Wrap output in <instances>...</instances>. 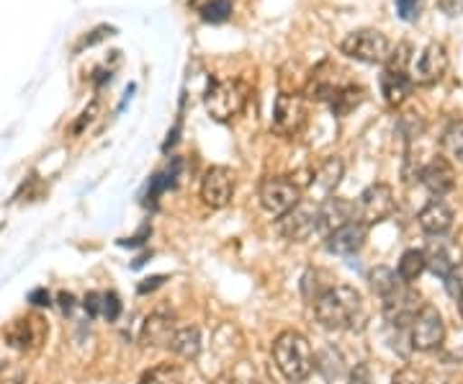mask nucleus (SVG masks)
Returning <instances> with one entry per match:
<instances>
[{
    "instance_id": "1",
    "label": "nucleus",
    "mask_w": 463,
    "mask_h": 384,
    "mask_svg": "<svg viewBox=\"0 0 463 384\" xmlns=\"http://www.w3.org/2000/svg\"><path fill=\"white\" fill-rule=\"evenodd\" d=\"M364 310V297L358 289L347 284L330 286L315 302L317 322L327 331H347L355 325V320Z\"/></svg>"
},
{
    "instance_id": "2",
    "label": "nucleus",
    "mask_w": 463,
    "mask_h": 384,
    "mask_svg": "<svg viewBox=\"0 0 463 384\" xmlns=\"http://www.w3.org/2000/svg\"><path fill=\"white\" fill-rule=\"evenodd\" d=\"M273 364L286 382H304L315 369V351L307 335L298 331H283L273 341Z\"/></svg>"
},
{
    "instance_id": "3",
    "label": "nucleus",
    "mask_w": 463,
    "mask_h": 384,
    "mask_svg": "<svg viewBox=\"0 0 463 384\" xmlns=\"http://www.w3.org/2000/svg\"><path fill=\"white\" fill-rule=\"evenodd\" d=\"M245 103H248V88L240 81H214L209 83L203 96L206 114L214 121H232L234 117H240Z\"/></svg>"
},
{
    "instance_id": "4",
    "label": "nucleus",
    "mask_w": 463,
    "mask_h": 384,
    "mask_svg": "<svg viewBox=\"0 0 463 384\" xmlns=\"http://www.w3.org/2000/svg\"><path fill=\"white\" fill-rule=\"evenodd\" d=\"M340 52L355 60V62H365V65H383L389 62L392 54V42L389 36L379 29H358L350 32L340 44Z\"/></svg>"
},
{
    "instance_id": "5",
    "label": "nucleus",
    "mask_w": 463,
    "mask_h": 384,
    "mask_svg": "<svg viewBox=\"0 0 463 384\" xmlns=\"http://www.w3.org/2000/svg\"><path fill=\"white\" fill-rule=\"evenodd\" d=\"M258 199L270 217H283L301 204V188L291 178L270 176V178H263V184L258 188Z\"/></svg>"
},
{
    "instance_id": "6",
    "label": "nucleus",
    "mask_w": 463,
    "mask_h": 384,
    "mask_svg": "<svg viewBox=\"0 0 463 384\" xmlns=\"http://www.w3.org/2000/svg\"><path fill=\"white\" fill-rule=\"evenodd\" d=\"M397 209V199H394V191L389 184H373L365 188L364 194L355 201V219L371 227V225H379L383 219H389Z\"/></svg>"
},
{
    "instance_id": "7",
    "label": "nucleus",
    "mask_w": 463,
    "mask_h": 384,
    "mask_svg": "<svg viewBox=\"0 0 463 384\" xmlns=\"http://www.w3.org/2000/svg\"><path fill=\"white\" fill-rule=\"evenodd\" d=\"M410 338H412L414 351L428 353L440 349V343L446 338V322H443V315L438 312V307L422 304V310L410 322Z\"/></svg>"
},
{
    "instance_id": "8",
    "label": "nucleus",
    "mask_w": 463,
    "mask_h": 384,
    "mask_svg": "<svg viewBox=\"0 0 463 384\" xmlns=\"http://www.w3.org/2000/svg\"><path fill=\"white\" fill-rule=\"evenodd\" d=\"M307 124V101L298 93H281L273 109V132L294 137Z\"/></svg>"
},
{
    "instance_id": "9",
    "label": "nucleus",
    "mask_w": 463,
    "mask_h": 384,
    "mask_svg": "<svg viewBox=\"0 0 463 384\" xmlns=\"http://www.w3.org/2000/svg\"><path fill=\"white\" fill-rule=\"evenodd\" d=\"M201 201L212 209H224L234 197V173L227 166H212L201 178Z\"/></svg>"
},
{
    "instance_id": "10",
    "label": "nucleus",
    "mask_w": 463,
    "mask_h": 384,
    "mask_svg": "<svg viewBox=\"0 0 463 384\" xmlns=\"http://www.w3.org/2000/svg\"><path fill=\"white\" fill-rule=\"evenodd\" d=\"M279 230L286 240L304 243L319 230V206L312 204H298L288 215L279 217Z\"/></svg>"
},
{
    "instance_id": "11",
    "label": "nucleus",
    "mask_w": 463,
    "mask_h": 384,
    "mask_svg": "<svg viewBox=\"0 0 463 384\" xmlns=\"http://www.w3.org/2000/svg\"><path fill=\"white\" fill-rule=\"evenodd\" d=\"M5 343L16 351H33L36 346H42V341L47 338V322L36 315L29 318L14 320L8 328H5Z\"/></svg>"
},
{
    "instance_id": "12",
    "label": "nucleus",
    "mask_w": 463,
    "mask_h": 384,
    "mask_svg": "<svg viewBox=\"0 0 463 384\" xmlns=\"http://www.w3.org/2000/svg\"><path fill=\"white\" fill-rule=\"evenodd\" d=\"M448 70V50L440 42H430L420 60H417V70H414V83L417 85H435Z\"/></svg>"
},
{
    "instance_id": "13",
    "label": "nucleus",
    "mask_w": 463,
    "mask_h": 384,
    "mask_svg": "<svg viewBox=\"0 0 463 384\" xmlns=\"http://www.w3.org/2000/svg\"><path fill=\"white\" fill-rule=\"evenodd\" d=\"M420 310H422L420 294L414 289H410V284L397 286L389 297H383V315L392 320V322H397V325L412 322L414 315Z\"/></svg>"
},
{
    "instance_id": "14",
    "label": "nucleus",
    "mask_w": 463,
    "mask_h": 384,
    "mask_svg": "<svg viewBox=\"0 0 463 384\" xmlns=\"http://www.w3.org/2000/svg\"><path fill=\"white\" fill-rule=\"evenodd\" d=\"M365 235H368V227L355 219V222H347L345 227L325 235V248L332 255H353V253H358L364 248Z\"/></svg>"
},
{
    "instance_id": "15",
    "label": "nucleus",
    "mask_w": 463,
    "mask_h": 384,
    "mask_svg": "<svg viewBox=\"0 0 463 384\" xmlns=\"http://www.w3.org/2000/svg\"><path fill=\"white\" fill-rule=\"evenodd\" d=\"M347 222H355V204L343 197H330L319 204V233L330 235Z\"/></svg>"
},
{
    "instance_id": "16",
    "label": "nucleus",
    "mask_w": 463,
    "mask_h": 384,
    "mask_svg": "<svg viewBox=\"0 0 463 384\" xmlns=\"http://www.w3.org/2000/svg\"><path fill=\"white\" fill-rule=\"evenodd\" d=\"M420 181H422V186L430 191L432 197L440 199V197H446L448 191H453V186H456V170H453L448 158H432L430 163L422 168Z\"/></svg>"
},
{
    "instance_id": "17",
    "label": "nucleus",
    "mask_w": 463,
    "mask_h": 384,
    "mask_svg": "<svg viewBox=\"0 0 463 384\" xmlns=\"http://www.w3.org/2000/svg\"><path fill=\"white\" fill-rule=\"evenodd\" d=\"M417 222H420V227H422L428 235H432V237H440V235H446L448 230L453 227V209L448 206L446 201L432 199L420 209Z\"/></svg>"
},
{
    "instance_id": "18",
    "label": "nucleus",
    "mask_w": 463,
    "mask_h": 384,
    "mask_svg": "<svg viewBox=\"0 0 463 384\" xmlns=\"http://www.w3.org/2000/svg\"><path fill=\"white\" fill-rule=\"evenodd\" d=\"M412 85L414 81L404 70L386 67L381 72V96L386 101V106H392V109H397V106H402L407 101V96L412 93Z\"/></svg>"
},
{
    "instance_id": "19",
    "label": "nucleus",
    "mask_w": 463,
    "mask_h": 384,
    "mask_svg": "<svg viewBox=\"0 0 463 384\" xmlns=\"http://www.w3.org/2000/svg\"><path fill=\"white\" fill-rule=\"evenodd\" d=\"M175 335V322L170 315H163V312H155L145 320L142 325V343L145 346H152V349H163V346H170Z\"/></svg>"
},
{
    "instance_id": "20",
    "label": "nucleus",
    "mask_w": 463,
    "mask_h": 384,
    "mask_svg": "<svg viewBox=\"0 0 463 384\" xmlns=\"http://www.w3.org/2000/svg\"><path fill=\"white\" fill-rule=\"evenodd\" d=\"M337 88H340V85L335 83V65H332L330 60H325V62L312 72V78H309V83H307V96L315 101H332Z\"/></svg>"
},
{
    "instance_id": "21",
    "label": "nucleus",
    "mask_w": 463,
    "mask_h": 384,
    "mask_svg": "<svg viewBox=\"0 0 463 384\" xmlns=\"http://www.w3.org/2000/svg\"><path fill=\"white\" fill-rule=\"evenodd\" d=\"M343 176H345V163H343V158L332 155V158H327V160L319 166V170L315 173L317 191H319L325 199H330V194L337 188V186H340Z\"/></svg>"
},
{
    "instance_id": "22",
    "label": "nucleus",
    "mask_w": 463,
    "mask_h": 384,
    "mask_svg": "<svg viewBox=\"0 0 463 384\" xmlns=\"http://www.w3.org/2000/svg\"><path fill=\"white\" fill-rule=\"evenodd\" d=\"M170 351L175 356H181L185 361H194L199 359L201 353V331L196 325H185V328H178L173 341H170Z\"/></svg>"
},
{
    "instance_id": "23",
    "label": "nucleus",
    "mask_w": 463,
    "mask_h": 384,
    "mask_svg": "<svg viewBox=\"0 0 463 384\" xmlns=\"http://www.w3.org/2000/svg\"><path fill=\"white\" fill-rule=\"evenodd\" d=\"M422 253H425V264H428V268H430L435 276H443V279L450 274V268L458 264V261L453 258V251H450V245H448L446 240H432L430 245Z\"/></svg>"
},
{
    "instance_id": "24",
    "label": "nucleus",
    "mask_w": 463,
    "mask_h": 384,
    "mask_svg": "<svg viewBox=\"0 0 463 384\" xmlns=\"http://www.w3.org/2000/svg\"><path fill=\"white\" fill-rule=\"evenodd\" d=\"M364 96H365V91L361 88V85H353V83L340 85L330 101L332 114H335V117H347L350 111H355V109L364 103Z\"/></svg>"
},
{
    "instance_id": "25",
    "label": "nucleus",
    "mask_w": 463,
    "mask_h": 384,
    "mask_svg": "<svg viewBox=\"0 0 463 384\" xmlns=\"http://www.w3.org/2000/svg\"><path fill=\"white\" fill-rule=\"evenodd\" d=\"M428 268L425 264V253L422 251H407L402 258H399L397 276L404 282V284H412L422 276V271Z\"/></svg>"
},
{
    "instance_id": "26",
    "label": "nucleus",
    "mask_w": 463,
    "mask_h": 384,
    "mask_svg": "<svg viewBox=\"0 0 463 384\" xmlns=\"http://www.w3.org/2000/svg\"><path fill=\"white\" fill-rule=\"evenodd\" d=\"M368 279H371V286H373V292L379 294L381 300H383V297H389L397 286L404 284V282L397 276V271H392V268H383V266H379L376 271H371V276H368Z\"/></svg>"
},
{
    "instance_id": "27",
    "label": "nucleus",
    "mask_w": 463,
    "mask_h": 384,
    "mask_svg": "<svg viewBox=\"0 0 463 384\" xmlns=\"http://www.w3.org/2000/svg\"><path fill=\"white\" fill-rule=\"evenodd\" d=\"M139 384H185V379H183V371L178 367L157 364V367H152L142 374Z\"/></svg>"
},
{
    "instance_id": "28",
    "label": "nucleus",
    "mask_w": 463,
    "mask_h": 384,
    "mask_svg": "<svg viewBox=\"0 0 463 384\" xmlns=\"http://www.w3.org/2000/svg\"><path fill=\"white\" fill-rule=\"evenodd\" d=\"M443 150L456 158V160H463V119L453 121L450 127L443 134Z\"/></svg>"
},
{
    "instance_id": "29",
    "label": "nucleus",
    "mask_w": 463,
    "mask_h": 384,
    "mask_svg": "<svg viewBox=\"0 0 463 384\" xmlns=\"http://www.w3.org/2000/svg\"><path fill=\"white\" fill-rule=\"evenodd\" d=\"M201 16L209 24H222L232 16V0H212L201 8Z\"/></svg>"
},
{
    "instance_id": "30",
    "label": "nucleus",
    "mask_w": 463,
    "mask_h": 384,
    "mask_svg": "<svg viewBox=\"0 0 463 384\" xmlns=\"http://www.w3.org/2000/svg\"><path fill=\"white\" fill-rule=\"evenodd\" d=\"M410 60H412V44L402 42L397 50L392 47V54H389V62H386V67H392V70H404V72H407Z\"/></svg>"
},
{
    "instance_id": "31",
    "label": "nucleus",
    "mask_w": 463,
    "mask_h": 384,
    "mask_svg": "<svg viewBox=\"0 0 463 384\" xmlns=\"http://www.w3.org/2000/svg\"><path fill=\"white\" fill-rule=\"evenodd\" d=\"M446 292L453 300L463 297V261H458L456 266L450 268V274L446 276Z\"/></svg>"
},
{
    "instance_id": "32",
    "label": "nucleus",
    "mask_w": 463,
    "mask_h": 384,
    "mask_svg": "<svg viewBox=\"0 0 463 384\" xmlns=\"http://www.w3.org/2000/svg\"><path fill=\"white\" fill-rule=\"evenodd\" d=\"M397 11L404 21L412 24V21H417L420 14H422V0H397Z\"/></svg>"
},
{
    "instance_id": "33",
    "label": "nucleus",
    "mask_w": 463,
    "mask_h": 384,
    "mask_svg": "<svg viewBox=\"0 0 463 384\" xmlns=\"http://www.w3.org/2000/svg\"><path fill=\"white\" fill-rule=\"evenodd\" d=\"M392 384H425V374H422L420 369L404 367V369H399L397 374H394Z\"/></svg>"
},
{
    "instance_id": "34",
    "label": "nucleus",
    "mask_w": 463,
    "mask_h": 384,
    "mask_svg": "<svg viewBox=\"0 0 463 384\" xmlns=\"http://www.w3.org/2000/svg\"><path fill=\"white\" fill-rule=\"evenodd\" d=\"M83 307L90 318H99V315H103V294H100V292H88L83 300Z\"/></svg>"
},
{
    "instance_id": "35",
    "label": "nucleus",
    "mask_w": 463,
    "mask_h": 384,
    "mask_svg": "<svg viewBox=\"0 0 463 384\" xmlns=\"http://www.w3.org/2000/svg\"><path fill=\"white\" fill-rule=\"evenodd\" d=\"M121 312V302H118V294L116 292H103V318L116 320Z\"/></svg>"
},
{
    "instance_id": "36",
    "label": "nucleus",
    "mask_w": 463,
    "mask_h": 384,
    "mask_svg": "<svg viewBox=\"0 0 463 384\" xmlns=\"http://www.w3.org/2000/svg\"><path fill=\"white\" fill-rule=\"evenodd\" d=\"M347 384H373V379H371V369L365 367V364H358V367L350 371Z\"/></svg>"
},
{
    "instance_id": "37",
    "label": "nucleus",
    "mask_w": 463,
    "mask_h": 384,
    "mask_svg": "<svg viewBox=\"0 0 463 384\" xmlns=\"http://www.w3.org/2000/svg\"><path fill=\"white\" fill-rule=\"evenodd\" d=\"M438 8L450 18L463 16V0H438Z\"/></svg>"
},
{
    "instance_id": "38",
    "label": "nucleus",
    "mask_w": 463,
    "mask_h": 384,
    "mask_svg": "<svg viewBox=\"0 0 463 384\" xmlns=\"http://www.w3.org/2000/svg\"><path fill=\"white\" fill-rule=\"evenodd\" d=\"M29 300H32L36 307H47V304H50V294H47L44 289H36V292H32Z\"/></svg>"
},
{
    "instance_id": "39",
    "label": "nucleus",
    "mask_w": 463,
    "mask_h": 384,
    "mask_svg": "<svg viewBox=\"0 0 463 384\" xmlns=\"http://www.w3.org/2000/svg\"><path fill=\"white\" fill-rule=\"evenodd\" d=\"M60 302H62V310H65V312H70V310H72V294H60Z\"/></svg>"
},
{
    "instance_id": "40",
    "label": "nucleus",
    "mask_w": 463,
    "mask_h": 384,
    "mask_svg": "<svg viewBox=\"0 0 463 384\" xmlns=\"http://www.w3.org/2000/svg\"><path fill=\"white\" fill-rule=\"evenodd\" d=\"M0 384H21V379H18V377H3Z\"/></svg>"
},
{
    "instance_id": "41",
    "label": "nucleus",
    "mask_w": 463,
    "mask_h": 384,
    "mask_svg": "<svg viewBox=\"0 0 463 384\" xmlns=\"http://www.w3.org/2000/svg\"><path fill=\"white\" fill-rule=\"evenodd\" d=\"M456 302H458V315H461V318H463V297H458V300H456Z\"/></svg>"
}]
</instances>
